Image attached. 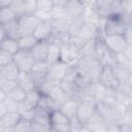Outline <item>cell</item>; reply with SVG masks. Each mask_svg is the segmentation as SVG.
Segmentation results:
<instances>
[{
    "instance_id": "obj_1",
    "label": "cell",
    "mask_w": 132,
    "mask_h": 132,
    "mask_svg": "<svg viewBox=\"0 0 132 132\" xmlns=\"http://www.w3.org/2000/svg\"><path fill=\"white\" fill-rule=\"evenodd\" d=\"M73 68L76 70L78 75L86 77L91 81H97L102 72L103 66L96 58L82 56Z\"/></svg>"
},
{
    "instance_id": "obj_2",
    "label": "cell",
    "mask_w": 132,
    "mask_h": 132,
    "mask_svg": "<svg viewBox=\"0 0 132 132\" xmlns=\"http://www.w3.org/2000/svg\"><path fill=\"white\" fill-rule=\"evenodd\" d=\"M129 27H131L130 16L110 15L103 20L102 31L104 35H124Z\"/></svg>"
},
{
    "instance_id": "obj_18",
    "label": "cell",
    "mask_w": 132,
    "mask_h": 132,
    "mask_svg": "<svg viewBox=\"0 0 132 132\" xmlns=\"http://www.w3.org/2000/svg\"><path fill=\"white\" fill-rule=\"evenodd\" d=\"M95 112L99 114L102 119L107 121L108 123L112 122L113 118V106L107 105L101 101H98L95 103Z\"/></svg>"
},
{
    "instance_id": "obj_11",
    "label": "cell",
    "mask_w": 132,
    "mask_h": 132,
    "mask_svg": "<svg viewBox=\"0 0 132 132\" xmlns=\"http://www.w3.org/2000/svg\"><path fill=\"white\" fill-rule=\"evenodd\" d=\"M48 67L50 66L46 62H35V64L33 65L29 74L31 75L32 79L34 80V82L36 85V88L46 78Z\"/></svg>"
},
{
    "instance_id": "obj_17",
    "label": "cell",
    "mask_w": 132,
    "mask_h": 132,
    "mask_svg": "<svg viewBox=\"0 0 132 132\" xmlns=\"http://www.w3.org/2000/svg\"><path fill=\"white\" fill-rule=\"evenodd\" d=\"M16 82H18V87H20L26 93L36 90V85H35L34 80L32 79L31 75L27 72H20V74L16 78Z\"/></svg>"
},
{
    "instance_id": "obj_6",
    "label": "cell",
    "mask_w": 132,
    "mask_h": 132,
    "mask_svg": "<svg viewBox=\"0 0 132 132\" xmlns=\"http://www.w3.org/2000/svg\"><path fill=\"white\" fill-rule=\"evenodd\" d=\"M81 57V52L70 44H64L60 48V61L69 67H73Z\"/></svg>"
},
{
    "instance_id": "obj_27",
    "label": "cell",
    "mask_w": 132,
    "mask_h": 132,
    "mask_svg": "<svg viewBox=\"0 0 132 132\" xmlns=\"http://www.w3.org/2000/svg\"><path fill=\"white\" fill-rule=\"evenodd\" d=\"M60 48H61L60 45L55 44V43H50L48 54H47V59H46V63L48 64V66L60 61Z\"/></svg>"
},
{
    "instance_id": "obj_37",
    "label": "cell",
    "mask_w": 132,
    "mask_h": 132,
    "mask_svg": "<svg viewBox=\"0 0 132 132\" xmlns=\"http://www.w3.org/2000/svg\"><path fill=\"white\" fill-rule=\"evenodd\" d=\"M120 125H118L117 123L114 122H110L107 126V129H106V132H120Z\"/></svg>"
},
{
    "instance_id": "obj_42",
    "label": "cell",
    "mask_w": 132,
    "mask_h": 132,
    "mask_svg": "<svg viewBox=\"0 0 132 132\" xmlns=\"http://www.w3.org/2000/svg\"><path fill=\"white\" fill-rule=\"evenodd\" d=\"M3 129H4V127L2 126V124H1V122H0V132H2V131H3Z\"/></svg>"
},
{
    "instance_id": "obj_32",
    "label": "cell",
    "mask_w": 132,
    "mask_h": 132,
    "mask_svg": "<svg viewBox=\"0 0 132 132\" xmlns=\"http://www.w3.org/2000/svg\"><path fill=\"white\" fill-rule=\"evenodd\" d=\"M14 132H31V121L21 119V121L13 127Z\"/></svg>"
},
{
    "instance_id": "obj_29",
    "label": "cell",
    "mask_w": 132,
    "mask_h": 132,
    "mask_svg": "<svg viewBox=\"0 0 132 132\" xmlns=\"http://www.w3.org/2000/svg\"><path fill=\"white\" fill-rule=\"evenodd\" d=\"M117 94H118L117 90L106 88L101 102H103V103H105L107 105H110V106L117 105Z\"/></svg>"
},
{
    "instance_id": "obj_12",
    "label": "cell",
    "mask_w": 132,
    "mask_h": 132,
    "mask_svg": "<svg viewBox=\"0 0 132 132\" xmlns=\"http://www.w3.org/2000/svg\"><path fill=\"white\" fill-rule=\"evenodd\" d=\"M95 112V104L93 103H87V102H79L77 111H76V118L79 121V123L85 126L88 121L91 119V117Z\"/></svg>"
},
{
    "instance_id": "obj_15",
    "label": "cell",
    "mask_w": 132,
    "mask_h": 132,
    "mask_svg": "<svg viewBox=\"0 0 132 132\" xmlns=\"http://www.w3.org/2000/svg\"><path fill=\"white\" fill-rule=\"evenodd\" d=\"M51 112H48L47 110L37 106L34 108L33 111V117L31 122L35 123L37 125L40 126H44V127H51V117H50Z\"/></svg>"
},
{
    "instance_id": "obj_4",
    "label": "cell",
    "mask_w": 132,
    "mask_h": 132,
    "mask_svg": "<svg viewBox=\"0 0 132 132\" xmlns=\"http://www.w3.org/2000/svg\"><path fill=\"white\" fill-rule=\"evenodd\" d=\"M13 63L20 70V72H27L29 73L32 69L35 61L31 55L30 51L19 50L16 54L13 55Z\"/></svg>"
},
{
    "instance_id": "obj_36",
    "label": "cell",
    "mask_w": 132,
    "mask_h": 132,
    "mask_svg": "<svg viewBox=\"0 0 132 132\" xmlns=\"http://www.w3.org/2000/svg\"><path fill=\"white\" fill-rule=\"evenodd\" d=\"M121 6H122V9H123L124 13H125L126 15L130 16L131 10H132V1H131V0L121 1Z\"/></svg>"
},
{
    "instance_id": "obj_21",
    "label": "cell",
    "mask_w": 132,
    "mask_h": 132,
    "mask_svg": "<svg viewBox=\"0 0 132 132\" xmlns=\"http://www.w3.org/2000/svg\"><path fill=\"white\" fill-rule=\"evenodd\" d=\"M0 50L6 52L8 54H11V55L16 54V52L20 50L18 40H14V39H11L8 37H4L3 39L0 40Z\"/></svg>"
},
{
    "instance_id": "obj_20",
    "label": "cell",
    "mask_w": 132,
    "mask_h": 132,
    "mask_svg": "<svg viewBox=\"0 0 132 132\" xmlns=\"http://www.w3.org/2000/svg\"><path fill=\"white\" fill-rule=\"evenodd\" d=\"M3 31H4V36L14 39V40H19V38L22 36L21 32H20V28H19V23H18V19L6 24L3 25Z\"/></svg>"
},
{
    "instance_id": "obj_23",
    "label": "cell",
    "mask_w": 132,
    "mask_h": 132,
    "mask_svg": "<svg viewBox=\"0 0 132 132\" xmlns=\"http://www.w3.org/2000/svg\"><path fill=\"white\" fill-rule=\"evenodd\" d=\"M19 74H20V70L14 65L13 62L11 64H8V65L2 67V69H1V75H2V77L4 79L16 80Z\"/></svg>"
},
{
    "instance_id": "obj_5",
    "label": "cell",
    "mask_w": 132,
    "mask_h": 132,
    "mask_svg": "<svg viewBox=\"0 0 132 132\" xmlns=\"http://www.w3.org/2000/svg\"><path fill=\"white\" fill-rule=\"evenodd\" d=\"M19 28L22 36L26 35H32L37 28L38 24L40 23V19L34 13V14H25L20 18H18Z\"/></svg>"
},
{
    "instance_id": "obj_35",
    "label": "cell",
    "mask_w": 132,
    "mask_h": 132,
    "mask_svg": "<svg viewBox=\"0 0 132 132\" xmlns=\"http://www.w3.org/2000/svg\"><path fill=\"white\" fill-rule=\"evenodd\" d=\"M3 102L5 104V107L7 109V112H18V109H19V103L18 102L11 100L8 97H6Z\"/></svg>"
},
{
    "instance_id": "obj_33",
    "label": "cell",
    "mask_w": 132,
    "mask_h": 132,
    "mask_svg": "<svg viewBox=\"0 0 132 132\" xmlns=\"http://www.w3.org/2000/svg\"><path fill=\"white\" fill-rule=\"evenodd\" d=\"M18 87V82L16 80H9V79H4L2 80V84L0 86V88L4 91V93L7 95L8 93H10L12 90H14Z\"/></svg>"
},
{
    "instance_id": "obj_22",
    "label": "cell",
    "mask_w": 132,
    "mask_h": 132,
    "mask_svg": "<svg viewBox=\"0 0 132 132\" xmlns=\"http://www.w3.org/2000/svg\"><path fill=\"white\" fill-rule=\"evenodd\" d=\"M22 117L19 112H7L0 119V122L4 128H13L20 121Z\"/></svg>"
},
{
    "instance_id": "obj_41",
    "label": "cell",
    "mask_w": 132,
    "mask_h": 132,
    "mask_svg": "<svg viewBox=\"0 0 132 132\" xmlns=\"http://www.w3.org/2000/svg\"><path fill=\"white\" fill-rule=\"evenodd\" d=\"M5 36H4V31H3V27H2V25L0 24V40L1 39H3Z\"/></svg>"
},
{
    "instance_id": "obj_8",
    "label": "cell",
    "mask_w": 132,
    "mask_h": 132,
    "mask_svg": "<svg viewBox=\"0 0 132 132\" xmlns=\"http://www.w3.org/2000/svg\"><path fill=\"white\" fill-rule=\"evenodd\" d=\"M97 81L102 84L105 88H109V89H113V90H118V88L120 86V80L117 78V76L114 75V73L112 71V68L109 66L103 67L102 72Z\"/></svg>"
},
{
    "instance_id": "obj_19",
    "label": "cell",
    "mask_w": 132,
    "mask_h": 132,
    "mask_svg": "<svg viewBox=\"0 0 132 132\" xmlns=\"http://www.w3.org/2000/svg\"><path fill=\"white\" fill-rule=\"evenodd\" d=\"M48 98H51L53 101H55L57 104H59V107H60V105L63 103V102H65L67 99H69L70 97L68 96V94L63 90V88L60 86V84L59 85H57V86H55L50 92H48V94L46 95Z\"/></svg>"
},
{
    "instance_id": "obj_30",
    "label": "cell",
    "mask_w": 132,
    "mask_h": 132,
    "mask_svg": "<svg viewBox=\"0 0 132 132\" xmlns=\"http://www.w3.org/2000/svg\"><path fill=\"white\" fill-rule=\"evenodd\" d=\"M10 8L14 11L18 18L26 14V1L25 0H16L12 1L10 4Z\"/></svg>"
},
{
    "instance_id": "obj_40",
    "label": "cell",
    "mask_w": 132,
    "mask_h": 132,
    "mask_svg": "<svg viewBox=\"0 0 132 132\" xmlns=\"http://www.w3.org/2000/svg\"><path fill=\"white\" fill-rule=\"evenodd\" d=\"M5 98H6V94L4 93V91L0 88V103L1 102H3L4 100H5Z\"/></svg>"
},
{
    "instance_id": "obj_26",
    "label": "cell",
    "mask_w": 132,
    "mask_h": 132,
    "mask_svg": "<svg viewBox=\"0 0 132 132\" xmlns=\"http://www.w3.org/2000/svg\"><path fill=\"white\" fill-rule=\"evenodd\" d=\"M16 19H18V16L14 13V11L10 8V6L0 8V24L2 26L6 25V24H8V23H10Z\"/></svg>"
},
{
    "instance_id": "obj_24",
    "label": "cell",
    "mask_w": 132,
    "mask_h": 132,
    "mask_svg": "<svg viewBox=\"0 0 132 132\" xmlns=\"http://www.w3.org/2000/svg\"><path fill=\"white\" fill-rule=\"evenodd\" d=\"M50 117H51V126L69 125V119L59 109L52 111Z\"/></svg>"
},
{
    "instance_id": "obj_43",
    "label": "cell",
    "mask_w": 132,
    "mask_h": 132,
    "mask_svg": "<svg viewBox=\"0 0 132 132\" xmlns=\"http://www.w3.org/2000/svg\"><path fill=\"white\" fill-rule=\"evenodd\" d=\"M2 80H3V77H2V75H1V72H0V86H1V84H2Z\"/></svg>"
},
{
    "instance_id": "obj_16",
    "label": "cell",
    "mask_w": 132,
    "mask_h": 132,
    "mask_svg": "<svg viewBox=\"0 0 132 132\" xmlns=\"http://www.w3.org/2000/svg\"><path fill=\"white\" fill-rule=\"evenodd\" d=\"M78 105H79V101L78 100L73 99V98H69V99H67L65 102H63L60 105L59 110H61L70 120L71 118H74L76 116V111H77Z\"/></svg>"
},
{
    "instance_id": "obj_9",
    "label": "cell",
    "mask_w": 132,
    "mask_h": 132,
    "mask_svg": "<svg viewBox=\"0 0 132 132\" xmlns=\"http://www.w3.org/2000/svg\"><path fill=\"white\" fill-rule=\"evenodd\" d=\"M54 33L53 21H40L33 35L38 41H48Z\"/></svg>"
},
{
    "instance_id": "obj_38",
    "label": "cell",
    "mask_w": 132,
    "mask_h": 132,
    "mask_svg": "<svg viewBox=\"0 0 132 132\" xmlns=\"http://www.w3.org/2000/svg\"><path fill=\"white\" fill-rule=\"evenodd\" d=\"M6 113H7V109L5 107V104H4V102H1L0 103V119L3 116H5Z\"/></svg>"
},
{
    "instance_id": "obj_3",
    "label": "cell",
    "mask_w": 132,
    "mask_h": 132,
    "mask_svg": "<svg viewBox=\"0 0 132 132\" xmlns=\"http://www.w3.org/2000/svg\"><path fill=\"white\" fill-rule=\"evenodd\" d=\"M102 39L105 46L113 55L123 54L126 51L127 46L131 44V42L127 41L124 35H103Z\"/></svg>"
},
{
    "instance_id": "obj_10",
    "label": "cell",
    "mask_w": 132,
    "mask_h": 132,
    "mask_svg": "<svg viewBox=\"0 0 132 132\" xmlns=\"http://www.w3.org/2000/svg\"><path fill=\"white\" fill-rule=\"evenodd\" d=\"M68 69H69L68 65L62 63L61 61H58L57 63H55V64H53V65H51L48 67L46 78L60 84L61 80L64 78V76H65L66 72L68 71Z\"/></svg>"
},
{
    "instance_id": "obj_34",
    "label": "cell",
    "mask_w": 132,
    "mask_h": 132,
    "mask_svg": "<svg viewBox=\"0 0 132 132\" xmlns=\"http://www.w3.org/2000/svg\"><path fill=\"white\" fill-rule=\"evenodd\" d=\"M13 62V55L0 50V67H4Z\"/></svg>"
},
{
    "instance_id": "obj_7",
    "label": "cell",
    "mask_w": 132,
    "mask_h": 132,
    "mask_svg": "<svg viewBox=\"0 0 132 132\" xmlns=\"http://www.w3.org/2000/svg\"><path fill=\"white\" fill-rule=\"evenodd\" d=\"M40 97H41V94L37 91V89L26 93V96H25L24 100L21 103H19L18 112L20 114H22L26 111L33 110L35 107H37V105L39 103V100H40Z\"/></svg>"
},
{
    "instance_id": "obj_13",
    "label": "cell",
    "mask_w": 132,
    "mask_h": 132,
    "mask_svg": "<svg viewBox=\"0 0 132 132\" xmlns=\"http://www.w3.org/2000/svg\"><path fill=\"white\" fill-rule=\"evenodd\" d=\"M48 41H38L32 48L31 55L35 62H46L47 54H48Z\"/></svg>"
},
{
    "instance_id": "obj_31",
    "label": "cell",
    "mask_w": 132,
    "mask_h": 132,
    "mask_svg": "<svg viewBox=\"0 0 132 132\" xmlns=\"http://www.w3.org/2000/svg\"><path fill=\"white\" fill-rule=\"evenodd\" d=\"M25 96H26V92L23 91L20 87H16L14 90H12L10 93H8V94L6 95V97L10 98L11 100H13V101H15V102H18V103H21V102L24 100Z\"/></svg>"
},
{
    "instance_id": "obj_39",
    "label": "cell",
    "mask_w": 132,
    "mask_h": 132,
    "mask_svg": "<svg viewBox=\"0 0 132 132\" xmlns=\"http://www.w3.org/2000/svg\"><path fill=\"white\" fill-rule=\"evenodd\" d=\"M120 132H132V127L131 126H120Z\"/></svg>"
},
{
    "instance_id": "obj_25",
    "label": "cell",
    "mask_w": 132,
    "mask_h": 132,
    "mask_svg": "<svg viewBox=\"0 0 132 132\" xmlns=\"http://www.w3.org/2000/svg\"><path fill=\"white\" fill-rule=\"evenodd\" d=\"M38 42V40L34 37V35H26V36H21L18 40L19 48L20 50H25V51H31V48Z\"/></svg>"
},
{
    "instance_id": "obj_14",
    "label": "cell",
    "mask_w": 132,
    "mask_h": 132,
    "mask_svg": "<svg viewBox=\"0 0 132 132\" xmlns=\"http://www.w3.org/2000/svg\"><path fill=\"white\" fill-rule=\"evenodd\" d=\"M108 122L102 119L99 114L94 112V114L91 117V119L88 121V123L85 125L91 132H106Z\"/></svg>"
},
{
    "instance_id": "obj_28",
    "label": "cell",
    "mask_w": 132,
    "mask_h": 132,
    "mask_svg": "<svg viewBox=\"0 0 132 132\" xmlns=\"http://www.w3.org/2000/svg\"><path fill=\"white\" fill-rule=\"evenodd\" d=\"M37 106L47 110L48 112H52V111H54L56 109H59V104H57L55 101H53L47 96H41Z\"/></svg>"
}]
</instances>
